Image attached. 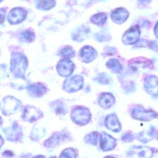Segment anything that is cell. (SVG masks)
Here are the masks:
<instances>
[{
  "label": "cell",
  "mask_w": 158,
  "mask_h": 158,
  "mask_svg": "<svg viewBox=\"0 0 158 158\" xmlns=\"http://www.w3.org/2000/svg\"><path fill=\"white\" fill-rule=\"evenodd\" d=\"M81 56L83 57L84 59L86 60L87 62L91 61L92 60L96 58V52L92 48H89L87 47L84 48L83 51L81 52Z\"/></svg>",
  "instance_id": "obj_6"
},
{
  "label": "cell",
  "mask_w": 158,
  "mask_h": 158,
  "mask_svg": "<svg viewBox=\"0 0 158 158\" xmlns=\"http://www.w3.org/2000/svg\"><path fill=\"white\" fill-rule=\"evenodd\" d=\"M139 35V30L137 28H131L124 35L123 38L126 42L128 44L135 43L138 39Z\"/></svg>",
  "instance_id": "obj_4"
},
{
  "label": "cell",
  "mask_w": 158,
  "mask_h": 158,
  "mask_svg": "<svg viewBox=\"0 0 158 158\" xmlns=\"http://www.w3.org/2000/svg\"><path fill=\"white\" fill-rule=\"evenodd\" d=\"M67 82V86L70 91H76L80 89L83 86V79L80 76L71 77Z\"/></svg>",
  "instance_id": "obj_2"
},
{
  "label": "cell",
  "mask_w": 158,
  "mask_h": 158,
  "mask_svg": "<svg viewBox=\"0 0 158 158\" xmlns=\"http://www.w3.org/2000/svg\"><path fill=\"white\" fill-rule=\"evenodd\" d=\"M111 121H108L107 125L109 126L108 127L110 129H111L113 131H118L120 129V125L118 123V120L116 118H114V116H112V117H110Z\"/></svg>",
  "instance_id": "obj_7"
},
{
  "label": "cell",
  "mask_w": 158,
  "mask_h": 158,
  "mask_svg": "<svg viewBox=\"0 0 158 158\" xmlns=\"http://www.w3.org/2000/svg\"><path fill=\"white\" fill-rule=\"evenodd\" d=\"M99 102L102 107L109 108L114 104V98L111 94L104 93L101 96L99 99Z\"/></svg>",
  "instance_id": "obj_5"
},
{
  "label": "cell",
  "mask_w": 158,
  "mask_h": 158,
  "mask_svg": "<svg viewBox=\"0 0 158 158\" xmlns=\"http://www.w3.org/2000/svg\"><path fill=\"white\" fill-rule=\"evenodd\" d=\"M152 155L151 151L148 148H134L130 151L128 154V158H151Z\"/></svg>",
  "instance_id": "obj_1"
},
{
  "label": "cell",
  "mask_w": 158,
  "mask_h": 158,
  "mask_svg": "<svg viewBox=\"0 0 158 158\" xmlns=\"http://www.w3.org/2000/svg\"><path fill=\"white\" fill-rule=\"evenodd\" d=\"M128 14L125 9H118L113 13L112 17L115 23H123L128 17Z\"/></svg>",
  "instance_id": "obj_3"
},
{
  "label": "cell",
  "mask_w": 158,
  "mask_h": 158,
  "mask_svg": "<svg viewBox=\"0 0 158 158\" xmlns=\"http://www.w3.org/2000/svg\"><path fill=\"white\" fill-rule=\"evenodd\" d=\"M106 19H107L106 15L102 13L93 16L92 20L95 23L101 24L104 23L106 21Z\"/></svg>",
  "instance_id": "obj_8"
}]
</instances>
